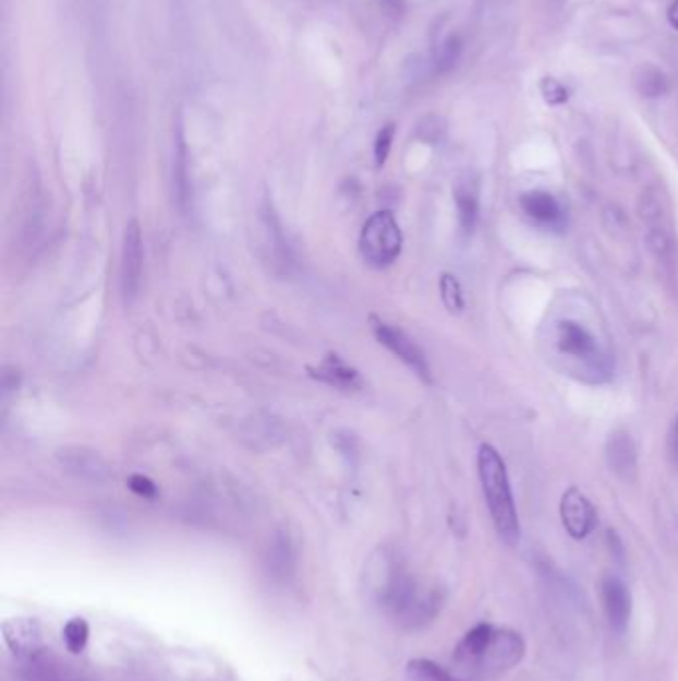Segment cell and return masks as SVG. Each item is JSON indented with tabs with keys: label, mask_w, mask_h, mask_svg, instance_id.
<instances>
[{
	"label": "cell",
	"mask_w": 678,
	"mask_h": 681,
	"mask_svg": "<svg viewBox=\"0 0 678 681\" xmlns=\"http://www.w3.org/2000/svg\"><path fill=\"white\" fill-rule=\"evenodd\" d=\"M668 23L673 28H677L678 31V0L677 2H673V7L668 9Z\"/></svg>",
	"instance_id": "24"
},
{
	"label": "cell",
	"mask_w": 678,
	"mask_h": 681,
	"mask_svg": "<svg viewBox=\"0 0 678 681\" xmlns=\"http://www.w3.org/2000/svg\"><path fill=\"white\" fill-rule=\"evenodd\" d=\"M520 204L528 217H532L540 226L549 227L555 231H561L566 227V212L552 193L543 190L521 193Z\"/></svg>",
	"instance_id": "9"
},
{
	"label": "cell",
	"mask_w": 678,
	"mask_h": 681,
	"mask_svg": "<svg viewBox=\"0 0 678 681\" xmlns=\"http://www.w3.org/2000/svg\"><path fill=\"white\" fill-rule=\"evenodd\" d=\"M492 632H494V625L489 624H477L472 628L456 647V661L465 666H477V661L482 659L489 644Z\"/></svg>",
	"instance_id": "14"
},
{
	"label": "cell",
	"mask_w": 678,
	"mask_h": 681,
	"mask_svg": "<svg viewBox=\"0 0 678 681\" xmlns=\"http://www.w3.org/2000/svg\"><path fill=\"white\" fill-rule=\"evenodd\" d=\"M396 126L386 124L374 140V162L378 168H383L386 164V159L390 156V150H392V142H395Z\"/></svg>",
	"instance_id": "20"
},
{
	"label": "cell",
	"mask_w": 678,
	"mask_h": 681,
	"mask_svg": "<svg viewBox=\"0 0 678 681\" xmlns=\"http://www.w3.org/2000/svg\"><path fill=\"white\" fill-rule=\"evenodd\" d=\"M540 91H542L543 100L547 104H552V106L566 104L567 98H569L566 86H564L559 80L554 79V76H545V79L540 82Z\"/></svg>",
	"instance_id": "21"
},
{
	"label": "cell",
	"mask_w": 678,
	"mask_h": 681,
	"mask_svg": "<svg viewBox=\"0 0 678 681\" xmlns=\"http://www.w3.org/2000/svg\"><path fill=\"white\" fill-rule=\"evenodd\" d=\"M60 458H62V465L66 466L70 473H74L76 477L88 478V480H96V482H104V480L113 477L110 466L106 465L94 451L66 449V451H62Z\"/></svg>",
	"instance_id": "12"
},
{
	"label": "cell",
	"mask_w": 678,
	"mask_h": 681,
	"mask_svg": "<svg viewBox=\"0 0 678 681\" xmlns=\"http://www.w3.org/2000/svg\"><path fill=\"white\" fill-rule=\"evenodd\" d=\"M128 487L132 492H136L137 497L142 499H156L158 497V487L154 485V480L144 477V475H134L128 480Z\"/></svg>",
	"instance_id": "22"
},
{
	"label": "cell",
	"mask_w": 678,
	"mask_h": 681,
	"mask_svg": "<svg viewBox=\"0 0 678 681\" xmlns=\"http://www.w3.org/2000/svg\"><path fill=\"white\" fill-rule=\"evenodd\" d=\"M557 347L564 355L577 361H585V363H600L601 361L600 345L595 335L585 325L571 319L559 321Z\"/></svg>",
	"instance_id": "7"
},
{
	"label": "cell",
	"mask_w": 678,
	"mask_h": 681,
	"mask_svg": "<svg viewBox=\"0 0 678 681\" xmlns=\"http://www.w3.org/2000/svg\"><path fill=\"white\" fill-rule=\"evenodd\" d=\"M458 52H460V46H458V43H456L453 38L452 40H448V43L444 45V48H441L440 67L446 69V67L453 64V62H456V58H458Z\"/></svg>",
	"instance_id": "23"
},
{
	"label": "cell",
	"mask_w": 678,
	"mask_h": 681,
	"mask_svg": "<svg viewBox=\"0 0 678 681\" xmlns=\"http://www.w3.org/2000/svg\"><path fill=\"white\" fill-rule=\"evenodd\" d=\"M144 272V239L136 219L125 226L122 241V263H120V289L125 303H132L137 297Z\"/></svg>",
	"instance_id": "3"
},
{
	"label": "cell",
	"mask_w": 678,
	"mask_h": 681,
	"mask_svg": "<svg viewBox=\"0 0 678 681\" xmlns=\"http://www.w3.org/2000/svg\"><path fill=\"white\" fill-rule=\"evenodd\" d=\"M559 514H561V523L566 526L567 534L576 540L588 538L597 526L595 506L577 487H571L564 492L559 502Z\"/></svg>",
	"instance_id": "6"
},
{
	"label": "cell",
	"mask_w": 678,
	"mask_h": 681,
	"mask_svg": "<svg viewBox=\"0 0 678 681\" xmlns=\"http://www.w3.org/2000/svg\"><path fill=\"white\" fill-rule=\"evenodd\" d=\"M456 198V207H458V217H460V226L465 234L474 231L477 217H480V198H477V188L474 182H460L453 190Z\"/></svg>",
	"instance_id": "15"
},
{
	"label": "cell",
	"mask_w": 678,
	"mask_h": 681,
	"mask_svg": "<svg viewBox=\"0 0 678 681\" xmlns=\"http://www.w3.org/2000/svg\"><path fill=\"white\" fill-rule=\"evenodd\" d=\"M601 600H603V610L607 616L610 630L615 634H625L627 625L631 620V592L625 586V582L617 576H605L601 582Z\"/></svg>",
	"instance_id": "8"
},
{
	"label": "cell",
	"mask_w": 678,
	"mask_h": 681,
	"mask_svg": "<svg viewBox=\"0 0 678 681\" xmlns=\"http://www.w3.org/2000/svg\"><path fill=\"white\" fill-rule=\"evenodd\" d=\"M373 331L378 343L385 345L388 351L395 353L396 357L410 367L424 383L432 381L424 353L420 351L419 345L410 339L404 331L396 330L390 323L378 321V319H373Z\"/></svg>",
	"instance_id": "4"
},
{
	"label": "cell",
	"mask_w": 678,
	"mask_h": 681,
	"mask_svg": "<svg viewBox=\"0 0 678 681\" xmlns=\"http://www.w3.org/2000/svg\"><path fill=\"white\" fill-rule=\"evenodd\" d=\"M311 371L320 381H325L328 385L339 386V389H354L361 385L359 373L344 363L339 355H328L317 369H311Z\"/></svg>",
	"instance_id": "13"
},
{
	"label": "cell",
	"mask_w": 678,
	"mask_h": 681,
	"mask_svg": "<svg viewBox=\"0 0 678 681\" xmlns=\"http://www.w3.org/2000/svg\"><path fill=\"white\" fill-rule=\"evenodd\" d=\"M62 640L66 644V649L70 654L78 656L82 654L86 646H88V640H90V625L84 620V618H72L64 625L62 630Z\"/></svg>",
	"instance_id": "16"
},
{
	"label": "cell",
	"mask_w": 678,
	"mask_h": 681,
	"mask_svg": "<svg viewBox=\"0 0 678 681\" xmlns=\"http://www.w3.org/2000/svg\"><path fill=\"white\" fill-rule=\"evenodd\" d=\"M402 251V231L390 212H376L361 231V253L374 267L396 262Z\"/></svg>",
	"instance_id": "2"
},
{
	"label": "cell",
	"mask_w": 678,
	"mask_h": 681,
	"mask_svg": "<svg viewBox=\"0 0 678 681\" xmlns=\"http://www.w3.org/2000/svg\"><path fill=\"white\" fill-rule=\"evenodd\" d=\"M2 637L7 646L11 647L19 656L35 654L43 644V632L40 624L35 618H12L2 622Z\"/></svg>",
	"instance_id": "11"
},
{
	"label": "cell",
	"mask_w": 678,
	"mask_h": 681,
	"mask_svg": "<svg viewBox=\"0 0 678 681\" xmlns=\"http://www.w3.org/2000/svg\"><path fill=\"white\" fill-rule=\"evenodd\" d=\"M408 676L412 681H462L429 659H412L408 664Z\"/></svg>",
	"instance_id": "17"
},
{
	"label": "cell",
	"mask_w": 678,
	"mask_h": 681,
	"mask_svg": "<svg viewBox=\"0 0 678 681\" xmlns=\"http://www.w3.org/2000/svg\"><path fill=\"white\" fill-rule=\"evenodd\" d=\"M525 654V644L518 632L508 628H494L489 644L477 668L486 671H504L520 664Z\"/></svg>",
	"instance_id": "5"
},
{
	"label": "cell",
	"mask_w": 678,
	"mask_h": 681,
	"mask_svg": "<svg viewBox=\"0 0 678 681\" xmlns=\"http://www.w3.org/2000/svg\"><path fill=\"white\" fill-rule=\"evenodd\" d=\"M634 84H637L639 92L643 96H649V98L661 96L663 92L667 91L665 74L661 70L655 69V67H649V64L641 67L639 72L634 74Z\"/></svg>",
	"instance_id": "18"
},
{
	"label": "cell",
	"mask_w": 678,
	"mask_h": 681,
	"mask_svg": "<svg viewBox=\"0 0 678 681\" xmlns=\"http://www.w3.org/2000/svg\"><path fill=\"white\" fill-rule=\"evenodd\" d=\"M677 451H678V422H677Z\"/></svg>",
	"instance_id": "25"
},
{
	"label": "cell",
	"mask_w": 678,
	"mask_h": 681,
	"mask_svg": "<svg viewBox=\"0 0 678 681\" xmlns=\"http://www.w3.org/2000/svg\"><path fill=\"white\" fill-rule=\"evenodd\" d=\"M477 473H480V482L486 497L487 509H489L499 538L506 545H518L521 536L520 518H518L516 502H513V494L509 487L508 470H506L504 458L492 444L480 446Z\"/></svg>",
	"instance_id": "1"
},
{
	"label": "cell",
	"mask_w": 678,
	"mask_h": 681,
	"mask_svg": "<svg viewBox=\"0 0 678 681\" xmlns=\"http://www.w3.org/2000/svg\"><path fill=\"white\" fill-rule=\"evenodd\" d=\"M605 456H607V465L617 477L625 482H633L639 473V461H637V446L629 432H610L609 441L605 446Z\"/></svg>",
	"instance_id": "10"
},
{
	"label": "cell",
	"mask_w": 678,
	"mask_h": 681,
	"mask_svg": "<svg viewBox=\"0 0 678 681\" xmlns=\"http://www.w3.org/2000/svg\"><path fill=\"white\" fill-rule=\"evenodd\" d=\"M441 301L448 307L452 313H462L464 311V291L458 284L456 275L452 273H444L440 279Z\"/></svg>",
	"instance_id": "19"
}]
</instances>
